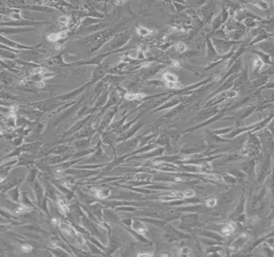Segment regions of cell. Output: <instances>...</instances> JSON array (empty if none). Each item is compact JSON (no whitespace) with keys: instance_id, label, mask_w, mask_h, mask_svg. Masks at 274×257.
Returning <instances> with one entry per match:
<instances>
[{"instance_id":"1","label":"cell","mask_w":274,"mask_h":257,"mask_svg":"<svg viewBox=\"0 0 274 257\" xmlns=\"http://www.w3.org/2000/svg\"><path fill=\"white\" fill-rule=\"evenodd\" d=\"M0 216L3 217V219L7 220L8 222L11 223L13 226H17V225H23L24 223H27V222H19V217L12 214L10 211H7L4 208H1L0 207Z\"/></svg>"},{"instance_id":"2","label":"cell","mask_w":274,"mask_h":257,"mask_svg":"<svg viewBox=\"0 0 274 257\" xmlns=\"http://www.w3.org/2000/svg\"><path fill=\"white\" fill-rule=\"evenodd\" d=\"M16 250H17L16 247L13 244H11L9 240L0 237V255L1 256L10 255L11 253L15 254Z\"/></svg>"},{"instance_id":"3","label":"cell","mask_w":274,"mask_h":257,"mask_svg":"<svg viewBox=\"0 0 274 257\" xmlns=\"http://www.w3.org/2000/svg\"><path fill=\"white\" fill-rule=\"evenodd\" d=\"M33 191L35 193V199H36V206L40 208V206L41 204V202L45 196V190L43 187V186L40 183V182L35 180L33 182Z\"/></svg>"},{"instance_id":"4","label":"cell","mask_w":274,"mask_h":257,"mask_svg":"<svg viewBox=\"0 0 274 257\" xmlns=\"http://www.w3.org/2000/svg\"><path fill=\"white\" fill-rule=\"evenodd\" d=\"M19 187H20V184H18L17 186H15V187H13L6 192L10 201L16 202V203L20 202L21 193L19 192Z\"/></svg>"},{"instance_id":"5","label":"cell","mask_w":274,"mask_h":257,"mask_svg":"<svg viewBox=\"0 0 274 257\" xmlns=\"http://www.w3.org/2000/svg\"><path fill=\"white\" fill-rule=\"evenodd\" d=\"M20 229H23L25 232H31V233H35V234H40L44 236H48L49 234L48 232H45L44 230L42 229L40 227H38L35 225H23L19 227Z\"/></svg>"},{"instance_id":"6","label":"cell","mask_w":274,"mask_h":257,"mask_svg":"<svg viewBox=\"0 0 274 257\" xmlns=\"http://www.w3.org/2000/svg\"><path fill=\"white\" fill-rule=\"evenodd\" d=\"M44 249H46L48 252H49L51 253L52 256H72V254L69 253L68 252H67L66 250L61 248L59 247H45Z\"/></svg>"},{"instance_id":"7","label":"cell","mask_w":274,"mask_h":257,"mask_svg":"<svg viewBox=\"0 0 274 257\" xmlns=\"http://www.w3.org/2000/svg\"><path fill=\"white\" fill-rule=\"evenodd\" d=\"M20 202L23 205H24V206H26V207H29V208H31L32 210L37 209V206L35 204V202H34L32 200H31V199H29L28 192L23 191L21 193Z\"/></svg>"},{"instance_id":"8","label":"cell","mask_w":274,"mask_h":257,"mask_svg":"<svg viewBox=\"0 0 274 257\" xmlns=\"http://www.w3.org/2000/svg\"><path fill=\"white\" fill-rule=\"evenodd\" d=\"M73 155L72 154H68V155H56V156L53 157L49 160V163L52 165H58V164L62 163L64 161H67L68 159L72 158Z\"/></svg>"},{"instance_id":"9","label":"cell","mask_w":274,"mask_h":257,"mask_svg":"<svg viewBox=\"0 0 274 257\" xmlns=\"http://www.w3.org/2000/svg\"><path fill=\"white\" fill-rule=\"evenodd\" d=\"M67 32H68V31H61V32L59 33H52V34L48 35V40L49 41H52V42H55V41H57L59 40H61V39L65 38L66 35H67Z\"/></svg>"},{"instance_id":"10","label":"cell","mask_w":274,"mask_h":257,"mask_svg":"<svg viewBox=\"0 0 274 257\" xmlns=\"http://www.w3.org/2000/svg\"><path fill=\"white\" fill-rule=\"evenodd\" d=\"M38 172H39V170H38L37 168H35V167H34V168H32V169L31 170V171L29 172V174H28V175L27 176V178H26V181H27V182H28L29 184H33V182H34L35 181V179H36Z\"/></svg>"},{"instance_id":"11","label":"cell","mask_w":274,"mask_h":257,"mask_svg":"<svg viewBox=\"0 0 274 257\" xmlns=\"http://www.w3.org/2000/svg\"><path fill=\"white\" fill-rule=\"evenodd\" d=\"M236 229V225L234 224L233 223H227L226 225H224V227L222 229V232L224 235L228 236L230 235L234 232V230Z\"/></svg>"},{"instance_id":"12","label":"cell","mask_w":274,"mask_h":257,"mask_svg":"<svg viewBox=\"0 0 274 257\" xmlns=\"http://www.w3.org/2000/svg\"><path fill=\"white\" fill-rule=\"evenodd\" d=\"M48 201H49V199H48V197L44 196V198H43L42 202H41L40 208V209L42 210L49 218H51L50 211H49V209H48Z\"/></svg>"},{"instance_id":"13","label":"cell","mask_w":274,"mask_h":257,"mask_svg":"<svg viewBox=\"0 0 274 257\" xmlns=\"http://www.w3.org/2000/svg\"><path fill=\"white\" fill-rule=\"evenodd\" d=\"M33 30V28H15V29H3L0 30L1 33H5V34H11V33H20L23 31H28Z\"/></svg>"},{"instance_id":"14","label":"cell","mask_w":274,"mask_h":257,"mask_svg":"<svg viewBox=\"0 0 274 257\" xmlns=\"http://www.w3.org/2000/svg\"><path fill=\"white\" fill-rule=\"evenodd\" d=\"M0 42L3 43H5V44H7L8 46H10V47H15V48H29L30 49V47H25V46H21L19 44H18V43H15V42H12V41L8 40L7 39L3 38L2 36H0Z\"/></svg>"},{"instance_id":"15","label":"cell","mask_w":274,"mask_h":257,"mask_svg":"<svg viewBox=\"0 0 274 257\" xmlns=\"http://www.w3.org/2000/svg\"><path fill=\"white\" fill-rule=\"evenodd\" d=\"M145 95L143 93H129L126 94V99L129 101H133V100H140V99L143 98Z\"/></svg>"},{"instance_id":"16","label":"cell","mask_w":274,"mask_h":257,"mask_svg":"<svg viewBox=\"0 0 274 257\" xmlns=\"http://www.w3.org/2000/svg\"><path fill=\"white\" fill-rule=\"evenodd\" d=\"M61 63H62L61 56L51 58L45 62V64H48V65H59V64H61Z\"/></svg>"},{"instance_id":"17","label":"cell","mask_w":274,"mask_h":257,"mask_svg":"<svg viewBox=\"0 0 274 257\" xmlns=\"http://www.w3.org/2000/svg\"><path fill=\"white\" fill-rule=\"evenodd\" d=\"M133 229L135 230V231H137L138 232H139L140 234H143V233H145V232H146V227H145L144 225L141 224V223L137 222V221L134 222V223H133Z\"/></svg>"},{"instance_id":"18","label":"cell","mask_w":274,"mask_h":257,"mask_svg":"<svg viewBox=\"0 0 274 257\" xmlns=\"http://www.w3.org/2000/svg\"><path fill=\"white\" fill-rule=\"evenodd\" d=\"M67 149H68V146H58V147L54 148V149L52 150L51 153L56 154V155H61V154H63L67 150Z\"/></svg>"},{"instance_id":"19","label":"cell","mask_w":274,"mask_h":257,"mask_svg":"<svg viewBox=\"0 0 274 257\" xmlns=\"http://www.w3.org/2000/svg\"><path fill=\"white\" fill-rule=\"evenodd\" d=\"M109 191H102V190H97L95 191V194L97 198L100 199H106L109 195Z\"/></svg>"},{"instance_id":"20","label":"cell","mask_w":274,"mask_h":257,"mask_svg":"<svg viewBox=\"0 0 274 257\" xmlns=\"http://www.w3.org/2000/svg\"><path fill=\"white\" fill-rule=\"evenodd\" d=\"M163 78L165 81H166V82H176V81H178L177 77L174 74H171V73H165L163 76Z\"/></svg>"},{"instance_id":"21","label":"cell","mask_w":274,"mask_h":257,"mask_svg":"<svg viewBox=\"0 0 274 257\" xmlns=\"http://www.w3.org/2000/svg\"><path fill=\"white\" fill-rule=\"evenodd\" d=\"M13 227L14 226L10 223L8 224H0V232L3 233H7L13 229Z\"/></svg>"},{"instance_id":"22","label":"cell","mask_w":274,"mask_h":257,"mask_svg":"<svg viewBox=\"0 0 274 257\" xmlns=\"http://www.w3.org/2000/svg\"><path fill=\"white\" fill-rule=\"evenodd\" d=\"M138 34L141 35H150L153 32V31L149 30L147 28H145L143 27H139V28L138 29Z\"/></svg>"},{"instance_id":"23","label":"cell","mask_w":274,"mask_h":257,"mask_svg":"<svg viewBox=\"0 0 274 257\" xmlns=\"http://www.w3.org/2000/svg\"><path fill=\"white\" fill-rule=\"evenodd\" d=\"M175 48L179 52H184L186 49L185 44L183 43H182V42H178V43H176Z\"/></svg>"},{"instance_id":"24","label":"cell","mask_w":274,"mask_h":257,"mask_svg":"<svg viewBox=\"0 0 274 257\" xmlns=\"http://www.w3.org/2000/svg\"><path fill=\"white\" fill-rule=\"evenodd\" d=\"M166 86L170 88H179L182 87L178 81H176V82H166Z\"/></svg>"},{"instance_id":"25","label":"cell","mask_w":274,"mask_h":257,"mask_svg":"<svg viewBox=\"0 0 274 257\" xmlns=\"http://www.w3.org/2000/svg\"><path fill=\"white\" fill-rule=\"evenodd\" d=\"M216 203H217L216 199H213V198H212V199H207V200L206 201V205L207 206V207H214V206H216Z\"/></svg>"},{"instance_id":"26","label":"cell","mask_w":274,"mask_h":257,"mask_svg":"<svg viewBox=\"0 0 274 257\" xmlns=\"http://www.w3.org/2000/svg\"><path fill=\"white\" fill-rule=\"evenodd\" d=\"M183 195L184 198H191L195 195V192L191 190H186L184 192H183Z\"/></svg>"},{"instance_id":"27","label":"cell","mask_w":274,"mask_h":257,"mask_svg":"<svg viewBox=\"0 0 274 257\" xmlns=\"http://www.w3.org/2000/svg\"><path fill=\"white\" fill-rule=\"evenodd\" d=\"M201 170L203 172H205V173H209V172L211 170V165L209 163H206L203 165L201 167Z\"/></svg>"},{"instance_id":"28","label":"cell","mask_w":274,"mask_h":257,"mask_svg":"<svg viewBox=\"0 0 274 257\" xmlns=\"http://www.w3.org/2000/svg\"><path fill=\"white\" fill-rule=\"evenodd\" d=\"M59 22L61 24H63V25H67L68 22H69V18L67 17V16H61L59 19Z\"/></svg>"},{"instance_id":"29","label":"cell","mask_w":274,"mask_h":257,"mask_svg":"<svg viewBox=\"0 0 274 257\" xmlns=\"http://www.w3.org/2000/svg\"><path fill=\"white\" fill-rule=\"evenodd\" d=\"M36 86H37L38 88H43V87L45 86V84H44L43 81H38V82H36Z\"/></svg>"},{"instance_id":"30","label":"cell","mask_w":274,"mask_h":257,"mask_svg":"<svg viewBox=\"0 0 274 257\" xmlns=\"http://www.w3.org/2000/svg\"><path fill=\"white\" fill-rule=\"evenodd\" d=\"M138 256H152V253H139Z\"/></svg>"},{"instance_id":"31","label":"cell","mask_w":274,"mask_h":257,"mask_svg":"<svg viewBox=\"0 0 274 257\" xmlns=\"http://www.w3.org/2000/svg\"><path fill=\"white\" fill-rule=\"evenodd\" d=\"M173 64H174V66H179V63L178 62V61H173Z\"/></svg>"},{"instance_id":"32","label":"cell","mask_w":274,"mask_h":257,"mask_svg":"<svg viewBox=\"0 0 274 257\" xmlns=\"http://www.w3.org/2000/svg\"><path fill=\"white\" fill-rule=\"evenodd\" d=\"M149 64H150L149 63H144L142 64V67H148Z\"/></svg>"},{"instance_id":"33","label":"cell","mask_w":274,"mask_h":257,"mask_svg":"<svg viewBox=\"0 0 274 257\" xmlns=\"http://www.w3.org/2000/svg\"><path fill=\"white\" fill-rule=\"evenodd\" d=\"M116 4H122V3H124V2H116Z\"/></svg>"}]
</instances>
